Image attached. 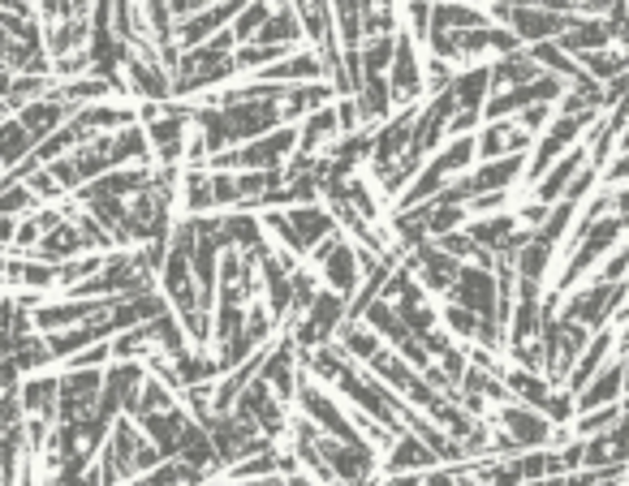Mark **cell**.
Here are the masks:
<instances>
[{"instance_id": "5bb4252c", "label": "cell", "mask_w": 629, "mask_h": 486, "mask_svg": "<svg viewBox=\"0 0 629 486\" xmlns=\"http://www.w3.org/2000/svg\"><path fill=\"white\" fill-rule=\"evenodd\" d=\"M440 327H444L449 336H458V340H470V345H474V340H479V327H483V319H479L474 310H465V306H458V301H453V306H444V310H440Z\"/></svg>"}, {"instance_id": "ba28073f", "label": "cell", "mask_w": 629, "mask_h": 486, "mask_svg": "<svg viewBox=\"0 0 629 486\" xmlns=\"http://www.w3.org/2000/svg\"><path fill=\"white\" fill-rule=\"evenodd\" d=\"M534 133L522 130L518 121H488L479 133V160H500V156H522Z\"/></svg>"}, {"instance_id": "8fae6325", "label": "cell", "mask_w": 629, "mask_h": 486, "mask_svg": "<svg viewBox=\"0 0 629 486\" xmlns=\"http://www.w3.org/2000/svg\"><path fill=\"white\" fill-rule=\"evenodd\" d=\"M534 78H543V69L534 66L530 48H522V52L497 57V66H492V91H513V87H527Z\"/></svg>"}, {"instance_id": "e0dca14e", "label": "cell", "mask_w": 629, "mask_h": 486, "mask_svg": "<svg viewBox=\"0 0 629 486\" xmlns=\"http://www.w3.org/2000/svg\"><path fill=\"white\" fill-rule=\"evenodd\" d=\"M612 207H617V216H621V220H629V186L612 195Z\"/></svg>"}, {"instance_id": "7a4b0ae2", "label": "cell", "mask_w": 629, "mask_h": 486, "mask_svg": "<svg viewBox=\"0 0 629 486\" xmlns=\"http://www.w3.org/2000/svg\"><path fill=\"white\" fill-rule=\"evenodd\" d=\"M629 297V285H612V280H591L587 289H573L569 292V301H564V315L569 324H582L587 331H599V327H608V319L617 315V306Z\"/></svg>"}, {"instance_id": "52a82bcc", "label": "cell", "mask_w": 629, "mask_h": 486, "mask_svg": "<svg viewBox=\"0 0 629 486\" xmlns=\"http://www.w3.org/2000/svg\"><path fill=\"white\" fill-rule=\"evenodd\" d=\"M587 163H591V160H587V147H573V151H564L561 160L552 163V168H548V172L534 181V202H548V207H552V202H561L564 190L573 186V177H578Z\"/></svg>"}, {"instance_id": "9a60e30c", "label": "cell", "mask_w": 629, "mask_h": 486, "mask_svg": "<svg viewBox=\"0 0 629 486\" xmlns=\"http://www.w3.org/2000/svg\"><path fill=\"white\" fill-rule=\"evenodd\" d=\"M626 271H629V241L626 246H617V255L603 262L596 276L599 280H612V285H626Z\"/></svg>"}, {"instance_id": "7c38bea8", "label": "cell", "mask_w": 629, "mask_h": 486, "mask_svg": "<svg viewBox=\"0 0 629 486\" xmlns=\"http://www.w3.org/2000/svg\"><path fill=\"white\" fill-rule=\"evenodd\" d=\"M181 207L186 211H216V190H212V168H190L181 172Z\"/></svg>"}, {"instance_id": "6da1fadb", "label": "cell", "mask_w": 629, "mask_h": 486, "mask_svg": "<svg viewBox=\"0 0 629 486\" xmlns=\"http://www.w3.org/2000/svg\"><path fill=\"white\" fill-rule=\"evenodd\" d=\"M306 259L315 262V271H320V280L328 285L336 297H354L358 292V285H363V276H366V267H363V255L345 241V232H332L328 241H320Z\"/></svg>"}, {"instance_id": "277c9868", "label": "cell", "mask_w": 629, "mask_h": 486, "mask_svg": "<svg viewBox=\"0 0 629 486\" xmlns=\"http://www.w3.org/2000/svg\"><path fill=\"white\" fill-rule=\"evenodd\" d=\"M453 301L474 310L479 319L497 324V267H479V262H462V276L453 285Z\"/></svg>"}, {"instance_id": "3957f363", "label": "cell", "mask_w": 629, "mask_h": 486, "mask_svg": "<svg viewBox=\"0 0 629 486\" xmlns=\"http://www.w3.org/2000/svg\"><path fill=\"white\" fill-rule=\"evenodd\" d=\"M492 421L522 453L527 448H552V435H557V421L548 418V414H539V409H530V405H522V400H504Z\"/></svg>"}, {"instance_id": "30bf717a", "label": "cell", "mask_w": 629, "mask_h": 486, "mask_svg": "<svg viewBox=\"0 0 629 486\" xmlns=\"http://www.w3.org/2000/svg\"><path fill=\"white\" fill-rule=\"evenodd\" d=\"M453 96H458V112H479V117H483V108H488V99H492V66L479 61V66L458 69Z\"/></svg>"}, {"instance_id": "8992f818", "label": "cell", "mask_w": 629, "mask_h": 486, "mask_svg": "<svg viewBox=\"0 0 629 486\" xmlns=\"http://www.w3.org/2000/svg\"><path fill=\"white\" fill-rule=\"evenodd\" d=\"M617 345H621V340H617V331H612V327H599L596 336L587 340L582 357L573 361V370H569V384H564V388H569V391H582V388H587V384L596 379L599 370H603V366L612 361V354H621Z\"/></svg>"}, {"instance_id": "5b68a950", "label": "cell", "mask_w": 629, "mask_h": 486, "mask_svg": "<svg viewBox=\"0 0 629 486\" xmlns=\"http://www.w3.org/2000/svg\"><path fill=\"white\" fill-rule=\"evenodd\" d=\"M440 469V456L427 439H419L414 430H401L389 444V456H384V474H431Z\"/></svg>"}, {"instance_id": "ac0fdd59", "label": "cell", "mask_w": 629, "mask_h": 486, "mask_svg": "<svg viewBox=\"0 0 629 486\" xmlns=\"http://www.w3.org/2000/svg\"><path fill=\"white\" fill-rule=\"evenodd\" d=\"M237 486H289V483H285V478H276V474H272V478H259V483H237Z\"/></svg>"}, {"instance_id": "2e32d148", "label": "cell", "mask_w": 629, "mask_h": 486, "mask_svg": "<svg viewBox=\"0 0 629 486\" xmlns=\"http://www.w3.org/2000/svg\"><path fill=\"white\" fill-rule=\"evenodd\" d=\"M603 181H608V186H629V151L603 168Z\"/></svg>"}, {"instance_id": "9c48e42d", "label": "cell", "mask_w": 629, "mask_h": 486, "mask_svg": "<svg viewBox=\"0 0 629 486\" xmlns=\"http://www.w3.org/2000/svg\"><path fill=\"white\" fill-rule=\"evenodd\" d=\"M18 396H22L27 418L52 421L57 409H61V379H57V375H31V379L18 388Z\"/></svg>"}, {"instance_id": "4fadbf2b", "label": "cell", "mask_w": 629, "mask_h": 486, "mask_svg": "<svg viewBox=\"0 0 629 486\" xmlns=\"http://www.w3.org/2000/svg\"><path fill=\"white\" fill-rule=\"evenodd\" d=\"M393 57H397V34H371V39H363V48H358L363 73H389Z\"/></svg>"}]
</instances>
